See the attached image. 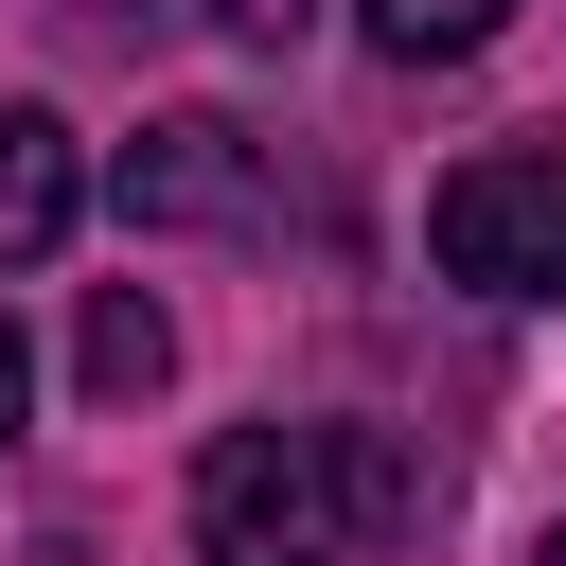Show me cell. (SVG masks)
Here are the masks:
<instances>
[{"mask_svg": "<svg viewBox=\"0 0 566 566\" xmlns=\"http://www.w3.org/2000/svg\"><path fill=\"white\" fill-rule=\"evenodd\" d=\"M424 513V460L371 424H230L195 460V566H354Z\"/></svg>", "mask_w": 566, "mask_h": 566, "instance_id": "obj_1", "label": "cell"}, {"mask_svg": "<svg viewBox=\"0 0 566 566\" xmlns=\"http://www.w3.org/2000/svg\"><path fill=\"white\" fill-rule=\"evenodd\" d=\"M424 248L478 301H566V142H478L424 195Z\"/></svg>", "mask_w": 566, "mask_h": 566, "instance_id": "obj_2", "label": "cell"}, {"mask_svg": "<svg viewBox=\"0 0 566 566\" xmlns=\"http://www.w3.org/2000/svg\"><path fill=\"white\" fill-rule=\"evenodd\" d=\"M106 195H124L142 230H265V142L212 124V106H177V124H142V142L106 159Z\"/></svg>", "mask_w": 566, "mask_h": 566, "instance_id": "obj_3", "label": "cell"}, {"mask_svg": "<svg viewBox=\"0 0 566 566\" xmlns=\"http://www.w3.org/2000/svg\"><path fill=\"white\" fill-rule=\"evenodd\" d=\"M71 212H88V159H71V124H53V106H0V265L71 248Z\"/></svg>", "mask_w": 566, "mask_h": 566, "instance_id": "obj_4", "label": "cell"}, {"mask_svg": "<svg viewBox=\"0 0 566 566\" xmlns=\"http://www.w3.org/2000/svg\"><path fill=\"white\" fill-rule=\"evenodd\" d=\"M71 371H88V407H142V389L177 371V318H159L142 283H106V301H88V336H71Z\"/></svg>", "mask_w": 566, "mask_h": 566, "instance_id": "obj_5", "label": "cell"}, {"mask_svg": "<svg viewBox=\"0 0 566 566\" xmlns=\"http://www.w3.org/2000/svg\"><path fill=\"white\" fill-rule=\"evenodd\" d=\"M354 18H371V53H407V71H442V53H478V35L513 18V0H354Z\"/></svg>", "mask_w": 566, "mask_h": 566, "instance_id": "obj_6", "label": "cell"}, {"mask_svg": "<svg viewBox=\"0 0 566 566\" xmlns=\"http://www.w3.org/2000/svg\"><path fill=\"white\" fill-rule=\"evenodd\" d=\"M212 18H230V35H248V53H283V35H301V18H318V0H212Z\"/></svg>", "mask_w": 566, "mask_h": 566, "instance_id": "obj_7", "label": "cell"}, {"mask_svg": "<svg viewBox=\"0 0 566 566\" xmlns=\"http://www.w3.org/2000/svg\"><path fill=\"white\" fill-rule=\"evenodd\" d=\"M18 407H35V336H18V301H0V442H18Z\"/></svg>", "mask_w": 566, "mask_h": 566, "instance_id": "obj_8", "label": "cell"}, {"mask_svg": "<svg viewBox=\"0 0 566 566\" xmlns=\"http://www.w3.org/2000/svg\"><path fill=\"white\" fill-rule=\"evenodd\" d=\"M531 566H566V513H548V548H531Z\"/></svg>", "mask_w": 566, "mask_h": 566, "instance_id": "obj_9", "label": "cell"}]
</instances>
